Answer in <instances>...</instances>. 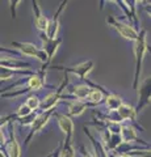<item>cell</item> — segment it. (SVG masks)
I'll return each mask as SVG.
<instances>
[{"label":"cell","mask_w":151,"mask_h":157,"mask_svg":"<svg viewBox=\"0 0 151 157\" xmlns=\"http://www.w3.org/2000/svg\"><path fill=\"white\" fill-rule=\"evenodd\" d=\"M145 51H146V42H145V37L142 36L137 41V45H135V55H137V75H135L137 80H135V84L138 82V73L141 72V64H142L143 60Z\"/></svg>","instance_id":"6da1fadb"},{"label":"cell","mask_w":151,"mask_h":157,"mask_svg":"<svg viewBox=\"0 0 151 157\" xmlns=\"http://www.w3.org/2000/svg\"><path fill=\"white\" fill-rule=\"evenodd\" d=\"M116 29L120 32V34L125 38L128 39H137V32L134 30L131 26H128V25H122V24H114Z\"/></svg>","instance_id":"7a4b0ae2"},{"label":"cell","mask_w":151,"mask_h":157,"mask_svg":"<svg viewBox=\"0 0 151 157\" xmlns=\"http://www.w3.org/2000/svg\"><path fill=\"white\" fill-rule=\"evenodd\" d=\"M16 45L18 46V48H20V50H21L24 54H26V55L37 56V58H40V59H43L42 54L37 50L36 46L30 45V43H16Z\"/></svg>","instance_id":"3957f363"},{"label":"cell","mask_w":151,"mask_h":157,"mask_svg":"<svg viewBox=\"0 0 151 157\" xmlns=\"http://www.w3.org/2000/svg\"><path fill=\"white\" fill-rule=\"evenodd\" d=\"M59 124H61V127L63 128V131L67 132V134H71V132H72V128H74V126H72V122L69 119V118H66V117H59Z\"/></svg>","instance_id":"277c9868"},{"label":"cell","mask_w":151,"mask_h":157,"mask_svg":"<svg viewBox=\"0 0 151 157\" xmlns=\"http://www.w3.org/2000/svg\"><path fill=\"white\" fill-rule=\"evenodd\" d=\"M120 114L122 115V118H134V115H135V113H134V110L131 109V107H129V106H121L120 107Z\"/></svg>","instance_id":"5b68a950"},{"label":"cell","mask_w":151,"mask_h":157,"mask_svg":"<svg viewBox=\"0 0 151 157\" xmlns=\"http://www.w3.org/2000/svg\"><path fill=\"white\" fill-rule=\"evenodd\" d=\"M83 110H84V105L80 104V102H74L70 107V113L72 115H79L83 113Z\"/></svg>","instance_id":"8992f818"},{"label":"cell","mask_w":151,"mask_h":157,"mask_svg":"<svg viewBox=\"0 0 151 157\" xmlns=\"http://www.w3.org/2000/svg\"><path fill=\"white\" fill-rule=\"evenodd\" d=\"M46 119H47V115H42V117L38 118V119H36L34 123H33V132H37L40 130L43 126V123H46Z\"/></svg>","instance_id":"52a82bcc"},{"label":"cell","mask_w":151,"mask_h":157,"mask_svg":"<svg viewBox=\"0 0 151 157\" xmlns=\"http://www.w3.org/2000/svg\"><path fill=\"white\" fill-rule=\"evenodd\" d=\"M36 24H37V26L42 29V30H45V29H47V20L42 16L41 13H38L37 14V18H36Z\"/></svg>","instance_id":"ba28073f"},{"label":"cell","mask_w":151,"mask_h":157,"mask_svg":"<svg viewBox=\"0 0 151 157\" xmlns=\"http://www.w3.org/2000/svg\"><path fill=\"white\" fill-rule=\"evenodd\" d=\"M88 93H89V88L85 86V85H81V86L75 88V94H76L77 97H80V98L85 97L87 94H88Z\"/></svg>","instance_id":"9c48e42d"},{"label":"cell","mask_w":151,"mask_h":157,"mask_svg":"<svg viewBox=\"0 0 151 157\" xmlns=\"http://www.w3.org/2000/svg\"><path fill=\"white\" fill-rule=\"evenodd\" d=\"M41 85H42V81L38 76H33L30 78V81H29V86L33 88V89H38V88H41Z\"/></svg>","instance_id":"30bf717a"},{"label":"cell","mask_w":151,"mask_h":157,"mask_svg":"<svg viewBox=\"0 0 151 157\" xmlns=\"http://www.w3.org/2000/svg\"><path fill=\"white\" fill-rule=\"evenodd\" d=\"M28 106L30 107V109H34V107L38 106V100H37V98L30 97V98H29V101H28Z\"/></svg>","instance_id":"8fae6325"},{"label":"cell","mask_w":151,"mask_h":157,"mask_svg":"<svg viewBox=\"0 0 151 157\" xmlns=\"http://www.w3.org/2000/svg\"><path fill=\"white\" fill-rule=\"evenodd\" d=\"M89 98H91L92 101H99V100H101V93H100V92H97V90L92 92Z\"/></svg>","instance_id":"7c38bea8"},{"label":"cell","mask_w":151,"mask_h":157,"mask_svg":"<svg viewBox=\"0 0 151 157\" xmlns=\"http://www.w3.org/2000/svg\"><path fill=\"white\" fill-rule=\"evenodd\" d=\"M62 157H74V152H72V149H65Z\"/></svg>","instance_id":"4fadbf2b"},{"label":"cell","mask_w":151,"mask_h":157,"mask_svg":"<svg viewBox=\"0 0 151 157\" xmlns=\"http://www.w3.org/2000/svg\"><path fill=\"white\" fill-rule=\"evenodd\" d=\"M55 97V94H51V96H49L46 100H51V98H54ZM50 104H51V101H47V102H43V107H47V106H50Z\"/></svg>","instance_id":"5bb4252c"},{"label":"cell","mask_w":151,"mask_h":157,"mask_svg":"<svg viewBox=\"0 0 151 157\" xmlns=\"http://www.w3.org/2000/svg\"><path fill=\"white\" fill-rule=\"evenodd\" d=\"M149 12H151V8H149Z\"/></svg>","instance_id":"9a60e30c"},{"label":"cell","mask_w":151,"mask_h":157,"mask_svg":"<svg viewBox=\"0 0 151 157\" xmlns=\"http://www.w3.org/2000/svg\"><path fill=\"white\" fill-rule=\"evenodd\" d=\"M87 157H89V156H87Z\"/></svg>","instance_id":"2e32d148"}]
</instances>
